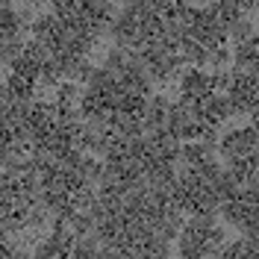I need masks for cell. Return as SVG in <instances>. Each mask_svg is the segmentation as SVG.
Instances as JSON below:
<instances>
[{"label":"cell","instance_id":"6da1fadb","mask_svg":"<svg viewBox=\"0 0 259 259\" xmlns=\"http://www.w3.org/2000/svg\"><path fill=\"white\" fill-rule=\"evenodd\" d=\"M180 95H189L194 100H206L209 95H215L212 89V74L200 71V68H186L183 80H180Z\"/></svg>","mask_w":259,"mask_h":259},{"label":"cell","instance_id":"7a4b0ae2","mask_svg":"<svg viewBox=\"0 0 259 259\" xmlns=\"http://www.w3.org/2000/svg\"><path fill=\"white\" fill-rule=\"evenodd\" d=\"M209 9L215 12V18H218V24L224 27V30H230L233 24H239L244 18V12H242V3H233V0H218V3H209Z\"/></svg>","mask_w":259,"mask_h":259},{"label":"cell","instance_id":"3957f363","mask_svg":"<svg viewBox=\"0 0 259 259\" xmlns=\"http://www.w3.org/2000/svg\"><path fill=\"white\" fill-rule=\"evenodd\" d=\"M180 56L186 59V65L203 71V65H209V59H212V50H206L203 45H197V41H192V38H186L183 48H180Z\"/></svg>","mask_w":259,"mask_h":259},{"label":"cell","instance_id":"277c9868","mask_svg":"<svg viewBox=\"0 0 259 259\" xmlns=\"http://www.w3.org/2000/svg\"><path fill=\"white\" fill-rule=\"evenodd\" d=\"M82 89L80 82H68L65 80L59 89H56V106H80V100H82Z\"/></svg>","mask_w":259,"mask_h":259},{"label":"cell","instance_id":"5b68a950","mask_svg":"<svg viewBox=\"0 0 259 259\" xmlns=\"http://www.w3.org/2000/svg\"><path fill=\"white\" fill-rule=\"evenodd\" d=\"M147 97H139V95H124L118 100V109L115 112H124V115H133V118H145L147 112Z\"/></svg>","mask_w":259,"mask_h":259}]
</instances>
